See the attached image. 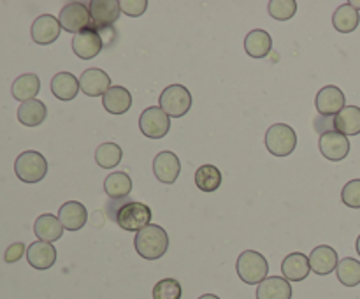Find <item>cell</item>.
I'll return each instance as SVG.
<instances>
[{"instance_id": "cell-16", "label": "cell", "mask_w": 360, "mask_h": 299, "mask_svg": "<svg viewBox=\"0 0 360 299\" xmlns=\"http://www.w3.org/2000/svg\"><path fill=\"white\" fill-rule=\"evenodd\" d=\"M340 264L338 259V252L329 245H320L316 248H313V252L309 253V267H311L313 273L316 274H329Z\"/></svg>"}, {"instance_id": "cell-36", "label": "cell", "mask_w": 360, "mask_h": 299, "mask_svg": "<svg viewBox=\"0 0 360 299\" xmlns=\"http://www.w3.org/2000/svg\"><path fill=\"white\" fill-rule=\"evenodd\" d=\"M120 7H122V13L129 14V16L132 18H137L141 16V14H144L148 2L146 0H123V2H120Z\"/></svg>"}, {"instance_id": "cell-10", "label": "cell", "mask_w": 360, "mask_h": 299, "mask_svg": "<svg viewBox=\"0 0 360 299\" xmlns=\"http://www.w3.org/2000/svg\"><path fill=\"white\" fill-rule=\"evenodd\" d=\"M102 42L101 34H98L97 27H88L83 32L76 34L72 37V49L79 58L83 60H91L101 53Z\"/></svg>"}, {"instance_id": "cell-29", "label": "cell", "mask_w": 360, "mask_h": 299, "mask_svg": "<svg viewBox=\"0 0 360 299\" xmlns=\"http://www.w3.org/2000/svg\"><path fill=\"white\" fill-rule=\"evenodd\" d=\"M104 190L111 199H122V197L129 196L130 190H132V179L127 172H111L104 179Z\"/></svg>"}, {"instance_id": "cell-34", "label": "cell", "mask_w": 360, "mask_h": 299, "mask_svg": "<svg viewBox=\"0 0 360 299\" xmlns=\"http://www.w3.org/2000/svg\"><path fill=\"white\" fill-rule=\"evenodd\" d=\"M271 16L278 21H287L294 18L297 13V2L295 0H271L267 6Z\"/></svg>"}, {"instance_id": "cell-6", "label": "cell", "mask_w": 360, "mask_h": 299, "mask_svg": "<svg viewBox=\"0 0 360 299\" xmlns=\"http://www.w3.org/2000/svg\"><path fill=\"white\" fill-rule=\"evenodd\" d=\"M160 108L172 118H181L192 108V94L183 84H171L160 94Z\"/></svg>"}, {"instance_id": "cell-33", "label": "cell", "mask_w": 360, "mask_h": 299, "mask_svg": "<svg viewBox=\"0 0 360 299\" xmlns=\"http://www.w3.org/2000/svg\"><path fill=\"white\" fill-rule=\"evenodd\" d=\"M181 284L174 278H164L153 287V299H181Z\"/></svg>"}, {"instance_id": "cell-26", "label": "cell", "mask_w": 360, "mask_h": 299, "mask_svg": "<svg viewBox=\"0 0 360 299\" xmlns=\"http://www.w3.org/2000/svg\"><path fill=\"white\" fill-rule=\"evenodd\" d=\"M46 115H48V109H46L44 102L37 101V98L21 102V106L18 108V120L27 127L41 125L46 120Z\"/></svg>"}, {"instance_id": "cell-31", "label": "cell", "mask_w": 360, "mask_h": 299, "mask_svg": "<svg viewBox=\"0 0 360 299\" xmlns=\"http://www.w3.org/2000/svg\"><path fill=\"white\" fill-rule=\"evenodd\" d=\"M338 280L341 281L347 287H357L360 284V262L357 259H352V257H347V259L340 260L336 267Z\"/></svg>"}, {"instance_id": "cell-38", "label": "cell", "mask_w": 360, "mask_h": 299, "mask_svg": "<svg viewBox=\"0 0 360 299\" xmlns=\"http://www.w3.org/2000/svg\"><path fill=\"white\" fill-rule=\"evenodd\" d=\"M199 299H220V298H218V295H214V294H204V295H200Z\"/></svg>"}, {"instance_id": "cell-23", "label": "cell", "mask_w": 360, "mask_h": 299, "mask_svg": "<svg viewBox=\"0 0 360 299\" xmlns=\"http://www.w3.org/2000/svg\"><path fill=\"white\" fill-rule=\"evenodd\" d=\"M34 232H35V236L39 238V241L51 243V241H56V239L62 238L63 225H62V222L58 220V217L46 213V215H41V217L35 220Z\"/></svg>"}, {"instance_id": "cell-32", "label": "cell", "mask_w": 360, "mask_h": 299, "mask_svg": "<svg viewBox=\"0 0 360 299\" xmlns=\"http://www.w3.org/2000/svg\"><path fill=\"white\" fill-rule=\"evenodd\" d=\"M122 148L116 143H102L95 151V160L102 169H111L122 162Z\"/></svg>"}, {"instance_id": "cell-30", "label": "cell", "mask_w": 360, "mask_h": 299, "mask_svg": "<svg viewBox=\"0 0 360 299\" xmlns=\"http://www.w3.org/2000/svg\"><path fill=\"white\" fill-rule=\"evenodd\" d=\"M195 185L202 192H214L221 185V172L220 169L211 164L200 165L195 171Z\"/></svg>"}, {"instance_id": "cell-17", "label": "cell", "mask_w": 360, "mask_h": 299, "mask_svg": "<svg viewBox=\"0 0 360 299\" xmlns=\"http://www.w3.org/2000/svg\"><path fill=\"white\" fill-rule=\"evenodd\" d=\"M27 260L35 269H49L56 262V248L46 241L32 243L27 248Z\"/></svg>"}, {"instance_id": "cell-1", "label": "cell", "mask_w": 360, "mask_h": 299, "mask_svg": "<svg viewBox=\"0 0 360 299\" xmlns=\"http://www.w3.org/2000/svg\"><path fill=\"white\" fill-rule=\"evenodd\" d=\"M136 252L146 260H157L165 255L169 248V236L164 227L150 224L141 229L134 239Z\"/></svg>"}, {"instance_id": "cell-9", "label": "cell", "mask_w": 360, "mask_h": 299, "mask_svg": "<svg viewBox=\"0 0 360 299\" xmlns=\"http://www.w3.org/2000/svg\"><path fill=\"white\" fill-rule=\"evenodd\" d=\"M319 148L327 160L340 162L347 158L350 153V141L347 136L340 134L338 130H329L326 134H320Z\"/></svg>"}, {"instance_id": "cell-28", "label": "cell", "mask_w": 360, "mask_h": 299, "mask_svg": "<svg viewBox=\"0 0 360 299\" xmlns=\"http://www.w3.org/2000/svg\"><path fill=\"white\" fill-rule=\"evenodd\" d=\"M359 11L355 9V7H352L350 4H343V6H340L334 11L333 25L338 32H341V34H350V32H354L355 28L359 27Z\"/></svg>"}, {"instance_id": "cell-19", "label": "cell", "mask_w": 360, "mask_h": 299, "mask_svg": "<svg viewBox=\"0 0 360 299\" xmlns=\"http://www.w3.org/2000/svg\"><path fill=\"white\" fill-rule=\"evenodd\" d=\"M309 271H311V267H309L308 255L301 252L290 253L281 262V273H283L285 280L288 281H302L304 278H308Z\"/></svg>"}, {"instance_id": "cell-22", "label": "cell", "mask_w": 360, "mask_h": 299, "mask_svg": "<svg viewBox=\"0 0 360 299\" xmlns=\"http://www.w3.org/2000/svg\"><path fill=\"white\" fill-rule=\"evenodd\" d=\"M334 130L343 136H359L360 134V108L357 106H345L334 116Z\"/></svg>"}, {"instance_id": "cell-5", "label": "cell", "mask_w": 360, "mask_h": 299, "mask_svg": "<svg viewBox=\"0 0 360 299\" xmlns=\"http://www.w3.org/2000/svg\"><path fill=\"white\" fill-rule=\"evenodd\" d=\"M14 172L25 183H37L48 172V162L39 151H23L14 162Z\"/></svg>"}, {"instance_id": "cell-18", "label": "cell", "mask_w": 360, "mask_h": 299, "mask_svg": "<svg viewBox=\"0 0 360 299\" xmlns=\"http://www.w3.org/2000/svg\"><path fill=\"white\" fill-rule=\"evenodd\" d=\"M58 220L62 222L63 229H67V231H79L86 224L88 211L77 201H69L63 206H60Z\"/></svg>"}, {"instance_id": "cell-37", "label": "cell", "mask_w": 360, "mask_h": 299, "mask_svg": "<svg viewBox=\"0 0 360 299\" xmlns=\"http://www.w3.org/2000/svg\"><path fill=\"white\" fill-rule=\"evenodd\" d=\"M23 253H25L23 243H13V245L6 250V255H4V259H6V262H18V260L23 257Z\"/></svg>"}, {"instance_id": "cell-2", "label": "cell", "mask_w": 360, "mask_h": 299, "mask_svg": "<svg viewBox=\"0 0 360 299\" xmlns=\"http://www.w3.org/2000/svg\"><path fill=\"white\" fill-rule=\"evenodd\" d=\"M236 271H238V276L245 284H262L267 278V273H269V264H267L266 257L262 253L255 252V250H245L238 257Z\"/></svg>"}, {"instance_id": "cell-11", "label": "cell", "mask_w": 360, "mask_h": 299, "mask_svg": "<svg viewBox=\"0 0 360 299\" xmlns=\"http://www.w3.org/2000/svg\"><path fill=\"white\" fill-rule=\"evenodd\" d=\"M345 102L347 98H345L343 91L334 84H329L319 91L315 106L320 116H336L345 108Z\"/></svg>"}, {"instance_id": "cell-21", "label": "cell", "mask_w": 360, "mask_h": 299, "mask_svg": "<svg viewBox=\"0 0 360 299\" xmlns=\"http://www.w3.org/2000/svg\"><path fill=\"white\" fill-rule=\"evenodd\" d=\"M102 104L111 115H123L132 106V95L125 87H111L102 95Z\"/></svg>"}, {"instance_id": "cell-13", "label": "cell", "mask_w": 360, "mask_h": 299, "mask_svg": "<svg viewBox=\"0 0 360 299\" xmlns=\"http://www.w3.org/2000/svg\"><path fill=\"white\" fill-rule=\"evenodd\" d=\"M88 7H90V16L97 28L111 27L122 14L118 0H91Z\"/></svg>"}, {"instance_id": "cell-8", "label": "cell", "mask_w": 360, "mask_h": 299, "mask_svg": "<svg viewBox=\"0 0 360 299\" xmlns=\"http://www.w3.org/2000/svg\"><path fill=\"white\" fill-rule=\"evenodd\" d=\"M90 7L83 2H69L63 6V9L60 11L58 21L62 25L63 30L70 32V34H79L84 28H88L90 25Z\"/></svg>"}, {"instance_id": "cell-14", "label": "cell", "mask_w": 360, "mask_h": 299, "mask_svg": "<svg viewBox=\"0 0 360 299\" xmlns=\"http://www.w3.org/2000/svg\"><path fill=\"white\" fill-rule=\"evenodd\" d=\"M153 172L162 183H174L181 172V164H179L178 155L172 151H160L153 158Z\"/></svg>"}, {"instance_id": "cell-24", "label": "cell", "mask_w": 360, "mask_h": 299, "mask_svg": "<svg viewBox=\"0 0 360 299\" xmlns=\"http://www.w3.org/2000/svg\"><path fill=\"white\" fill-rule=\"evenodd\" d=\"M271 48H273V39H271L269 32L257 28L245 37V51L252 58H264L269 55Z\"/></svg>"}, {"instance_id": "cell-35", "label": "cell", "mask_w": 360, "mask_h": 299, "mask_svg": "<svg viewBox=\"0 0 360 299\" xmlns=\"http://www.w3.org/2000/svg\"><path fill=\"white\" fill-rule=\"evenodd\" d=\"M341 201H343L347 206L360 208V179H352L347 185L343 186V192H341Z\"/></svg>"}, {"instance_id": "cell-3", "label": "cell", "mask_w": 360, "mask_h": 299, "mask_svg": "<svg viewBox=\"0 0 360 299\" xmlns=\"http://www.w3.org/2000/svg\"><path fill=\"white\" fill-rule=\"evenodd\" d=\"M112 217H115L116 224H118L122 229H125V231L139 232L141 229L150 225L151 210L150 206H146V204L130 201V203L122 204Z\"/></svg>"}, {"instance_id": "cell-25", "label": "cell", "mask_w": 360, "mask_h": 299, "mask_svg": "<svg viewBox=\"0 0 360 299\" xmlns=\"http://www.w3.org/2000/svg\"><path fill=\"white\" fill-rule=\"evenodd\" d=\"M79 88V79L70 72H58L51 79V91L60 101H72Z\"/></svg>"}, {"instance_id": "cell-27", "label": "cell", "mask_w": 360, "mask_h": 299, "mask_svg": "<svg viewBox=\"0 0 360 299\" xmlns=\"http://www.w3.org/2000/svg\"><path fill=\"white\" fill-rule=\"evenodd\" d=\"M39 90H41V79H39L35 74H21L20 77L14 79L13 88H11L13 97L21 102H27V101H32V98H35V95L39 94Z\"/></svg>"}, {"instance_id": "cell-39", "label": "cell", "mask_w": 360, "mask_h": 299, "mask_svg": "<svg viewBox=\"0 0 360 299\" xmlns=\"http://www.w3.org/2000/svg\"><path fill=\"white\" fill-rule=\"evenodd\" d=\"M348 4H350V6L352 7H355V9H360V2H359V0H354V2H348Z\"/></svg>"}, {"instance_id": "cell-20", "label": "cell", "mask_w": 360, "mask_h": 299, "mask_svg": "<svg viewBox=\"0 0 360 299\" xmlns=\"http://www.w3.org/2000/svg\"><path fill=\"white\" fill-rule=\"evenodd\" d=\"M257 299H292V287L283 276H267L257 287Z\"/></svg>"}, {"instance_id": "cell-15", "label": "cell", "mask_w": 360, "mask_h": 299, "mask_svg": "<svg viewBox=\"0 0 360 299\" xmlns=\"http://www.w3.org/2000/svg\"><path fill=\"white\" fill-rule=\"evenodd\" d=\"M79 87L88 97H98L111 88V77L102 69H86L81 74Z\"/></svg>"}, {"instance_id": "cell-7", "label": "cell", "mask_w": 360, "mask_h": 299, "mask_svg": "<svg viewBox=\"0 0 360 299\" xmlns=\"http://www.w3.org/2000/svg\"><path fill=\"white\" fill-rule=\"evenodd\" d=\"M139 129L150 139H160L171 129V116L162 108H146L139 116Z\"/></svg>"}, {"instance_id": "cell-40", "label": "cell", "mask_w": 360, "mask_h": 299, "mask_svg": "<svg viewBox=\"0 0 360 299\" xmlns=\"http://www.w3.org/2000/svg\"><path fill=\"white\" fill-rule=\"evenodd\" d=\"M357 252H359V255H360V236L357 238Z\"/></svg>"}, {"instance_id": "cell-12", "label": "cell", "mask_w": 360, "mask_h": 299, "mask_svg": "<svg viewBox=\"0 0 360 299\" xmlns=\"http://www.w3.org/2000/svg\"><path fill=\"white\" fill-rule=\"evenodd\" d=\"M60 30H62V25H60V21L55 16H51V14H41L32 23L30 34L34 42L46 46L51 44V42H55L60 37Z\"/></svg>"}, {"instance_id": "cell-4", "label": "cell", "mask_w": 360, "mask_h": 299, "mask_svg": "<svg viewBox=\"0 0 360 299\" xmlns=\"http://www.w3.org/2000/svg\"><path fill=\"white\" fill-rule=\"evenodd\" d=\"M266 146L276 157H287L297 146V134L287 123H274L266 132Z\"/></svg>"}]
</instances>
